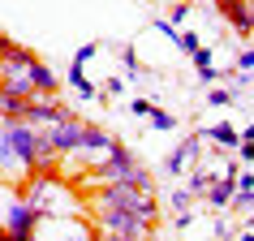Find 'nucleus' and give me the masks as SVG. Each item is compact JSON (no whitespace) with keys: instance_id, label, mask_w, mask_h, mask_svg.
Listing matches in <instances>:
<instances>
[{"instance_id":"f257e3e1","label":"nucleus","mask_w":254,"mask_h":241,"mask_svg":"<svg viewBox=\"0 0 254 241\" xmlns=\"http://www.w3.org/2000/svg\"><path fill=\"white\" fill-rule=\"evenodd\" d=\"M43 211L22 194V185H0V224H4V237L13 241H30L39 233Z\"/></svg>"},{"instance_id":"f03ea898","label":"nucleus","mask_w":254,"mask_h":241,"mask_svg":"<svg viewBox=\"0 0 254 241\" xmlns=\"http://www.w3.org/2000/svg\"><path fill=\"white\" fill-rule=\"evenodd\" d=\"M95 220V228L99 233H112V237H147L151 224L142 220V215L125 211V207H95V211H86Z\"/></svg>"},{"instance_id":"7ed1b4c3","label":"nucleus","mask_w":254,"mask_h":241,"mask_svg":"<svg viewBox=\"0 0 254 241\" xmlns=\"http://www.w3.org/2000/svg\"><path fill=\"white\" fill-rule=\"evenodd\" d=\"M43 134H48V142L56 147V155H73V151L82 147V134H86V120L69 112L65 120H56V125H48Z\"/></svg>"},{"instance_id":"20e7f679","label":"nucleus","mask_w":254,"mask_h":241,"mask_svg":"<svg viewBox=\"0 0 254 241\" xmlns=\"http://www.w3.org/2000/svg\"><path fill=\"white\" fill-rule=\"evenodd\" d=\"M112 142H117V138L108 134V129H99V125H86V134H82V147L73 151V160H82L86 168H95V164H104V160H108Z\"/></svg>"},{"instance_id":"39448f33","label":"nucleus","mask_w":254,"mask_h":241,"mask_svg":"<svg viewBox=\"0 0 254 241\" xmlns=\"http://www.w3.org/2000/svg\"><path fill=\"white\" fill-rule=\"evenodd\" d=\"M69 108L56 99V95H30L26 104V120L30 125H39V129H48V125H56V120H65Z\"/></svg>"},{"instance_id":"423d86ee","label":"nucleus","mask_w":254,"mask_h":241,"mask_svg":"<svg viewBox=\"0 0 254 241\" xmlns=\"http://www.w3.org/2000/svg\"><path fill=\"white\" fill-rule=\"evenodd\" d=\"M194 160H202V134H198V129H194V134H190L186 142H181V147L164 160V177H181Z\"/></svg>"},{"instance_id":"0eeeda50","label":"nucleus","mask_w":254,"mask_h":241,"mask_svg":"<svg viewBox=\"0 0 254 241\" xmlns=\"http://www.w3.org/2000/svg\"><path fill=\"white\" fill-rule=\"evenodd\" d=\"M220 17L233 26V35H237V39L254 35V30H250V0H228L224 9H220Z\"/></svg>"},{"instance_id":"6e6552de","label":"nucleus","mask_w":254,"mask_h":241,"mask_svg":"<svg viewBox=\"0 0 254 241\" xmlns=\"http://www.w3.org/2000/svg\"><path fill=\"white\" fill-rule=\"evenodd\" d=\"M198 134H202V138H211L220 151H237V142H241V134L228 125V120H220V125H198Z\"/></svg>"},{"instance_id":"1a4fd4ad","label":"nucleus","mask_w":254,"mask_h":241,"mask_svg":"<svg viewBox=\"0 0 254 241\" xmlns=\"http://www.w3.org/2000/svg\"><path fill=\"white\" fill-rule=\"evenodd\" d=\"M30 82H35V95H56V91H61L56 69H52V65H43L39 56H35V65H30Z\"/></svg>"},{"instance_id":"9d476101","label":"nucleus","mask_w":254,"mask_h":241,"mask_svg":"<svg viewBox=\"0 0 254 241\" xmlns=\"http://www.w3.org/2000/svg\"><path fill=\"white\" fill-rule=\"evenodd\" d=\"M220 173H224V168H220ZM220 173H207V168H194V173H190V194H194V198H207V189H211V181H215V177H220Z\"/></svg>"},{"instance_id":"9b49d317","label":"nucleus","mask_w":254,"mask_h":241,"mask_svg":"<svg viewBox=\"0 0 254 241\" xmlns=\"http://www.w3.org/2000/svg\"><path fill=\"white\" fill-rule=\"evenodd\" d=\"M151 129H160V134H173V129H177V117H173V112H164V108H151Z\"/></svg>"},{"instance_id":"f8f14e48","label":"nucleus","mask_w":254,"mask_h":241,"mask_svg":"<svg viewBox=\"0 0 254 241\" xmlns=\"http://www.w3.org/2000/svg\"><path fill=\"white\" fill-rule=\"evenodd\" d=\"M233 99H237V95L228 91V86H211V91H207V108H228Z\"/></svg>"},{"instance_id":"ddd939ff","label":"nucleus","mask_w":254,"mask_h":241,"mask_svg":"<svg viewBox=\"0 0 254 241\" xmlns=\"http://www.w3.org/2000/svg\"><path fill=\"white\" fill-rule=\"evenodd\" d=\"M198 43H202V39H198V30H177V48H181V52H186V56L194 52Z\"/></svg>"},{"instance_id":"4468645a","label":"nucleus","mask_w":254,"mask_h":241,"mask_svg":"<svg viewBox=\"0 0 254 241\" xmlns=\"http://www.w3.org/2000/svg\"><path fill=\"white\" fill-rule=\"evenodd\" d=\"M26 104H30V99H22V95H9V104H4V117H9V120L26 117Z\"/></svg>"},{"instance_id":"2eb2a0df","label":"nucleus","mask_w":254,"mask_h":241,"mask_svg":"<svg viewBox=\"0 0 254 241\" xmlns=\"http://www.w3.org/2000/svg\"><path fill=\"white\" fill-rule=\"evenodd\" d=\"M190 60H194V69H207V65H215V56H211V48H207V43H198V48L190 52Z\"/></svg>"},{"instance_id":"dca6fc26","label":"nucleus","mask_w":254,"mask_h":241,"mask_svg":"<svg viewBox=\"0 0 254 241\" xmlns=\"http://www.w3.org/2000/svg\"><path fill=\"white\" fill-rule=\"evenodd\" d=\"M186 17H190V0H177L173 9H168V22H173V26H181Z\"/></svg>"},{"instance_id":"f3484780","label":"nucleus","mask_w":254,"mask_h":241,"mask_svg":"<svg viewBox=\"0 0 254 241\" xmlns=\"http://www.w3.org/2000/svg\"><path fill=\"white\" fill-rule=\"evenodd\" d=\"M151 108H155V104H151L147 95H138V99H129V112H134V117H142V120L151 117Z\"/></svg>"},{"instance_id":"a211bd4d","label":"nucleus","mask_w":254,"mask_h":241,"mask_svg":"<svg viewBox=\"0 0 254 241\" xmlns=\"http://www.w3.org/2000/svg\"><path fill=\"white\" fill-rule=\"evenodd\" d=\"M224 78V69H215V65H207V69H198V82L202 86H215V82Z\"/></svg>"},{"instance_id":"6ab92c4d","label":"nucleus","mask_w":254,"mask_h":241,"mask_svg":"<svg viewBox=\"0 0 254 241\" xmlns=\"http://www.w3.org/2000/svg\"><path fill=\"white\" fill-rule=\"evenodd\" d=\"M190 202H194V194H190V189H173L168 207H173V211H181V207H190Z\"/></svg>"},{"instance_id":"aec40b11","label":"nucleus","mask_w":254,"mask_h":241,"mask_svg":"<svg viewBox=\"0 0 254 241\" xmlns=\"http://www.w3.org/2000/svg\"><path fill=\"white\" fill-rule=\"evenodd\" d=\"M237 160H241V164L254 160V138H241V142H237Z\"/></svg>"},{"instance_id":"412c9836","label":"nucleus","mask_w":254,"mask_h":241,"mask_svg":"<svg viewBox=\"0 0 254 241\" xmlns=\"http://www.w3.org/2000/svg\"><path fill=\"white\" fill-rule=\"evenodd\" d=\"M95 52H99V43H82L78 52H73V60H78V65H86V60H91Z\"/></svg>"},{"instance_id":"4be33fe9","label":"nucleus","mask_w":254,"mask_h":241,"mask_svg":"<svg viewBox=\"0 0 254 241\" xmlns=\"http://www.w3.org/2000/svg\"><path fill=\"white\" fill-rule=\"evenodd\" d=\"M173 224H177V228H190V224H194V211H190V207H181V211H173Z\"/></svg>"},{"instance_id":"5701e85b","label":"nucleus","mask_w":254,"mask_h":241,"mask_svg":"<svg viewBox=\"0 0 254 241\" xmlns=\"http://www.w3.org/2000/svg\"><path fill=\"white\" fill-rule=\"evenodd\" d=\"M237 69L241 73H254V48H246V52L237 56Z\"/></svg>"},{"instance_id":"b1692460","label":"nucleus","mask_w":254,"mask_h":241,"mask_svg":"<svg viewBox=\"0 0 254 241\" xmlns=\"http://www.w3.org/2000/svg\"><path fill=\"white\" fill-rule=\"evenodd\" d=\"M155 35H164V39H177V26L168 22V17H160V22H155Z\"/></svg>"},{"instance_id":"393cba45","label":"nucleus","mask_w":254,"mask_h":241,"mask_svg":"<svg viewBox=\"0 0 254 241\" xmlns=\"http://www.w3.org/2000/svg\"><path fill=\"white\" fill-rule=\"evenodd\" d=\"M69 82H73V86H82V82H86V65H78V60H73V65H69Z\"/></svg>"},{"instance_id":"a878e982","label":"nucleus","mask_w":254,"mask_h":241,"mask_svg":"<svg viewBox=\"0 0 254 241\" xmlns=\"http://www.w3.org/2000/svg\"><path fill=\"white\" fill-rule=\"evenodd\" d=\"M99 91H104V95H121V91H125V78H108Z\"/></svg>"},{"instance_id":"bb28decb","label":"nucleus","mask_w":254,"mask_h":241,"mask_svg":"<svg viewBox=\"0 0 254 241\" xmlns=\"http://www.w3.org/2000/svg\"><path fill=\"white\" fill-rule=\"evenodd\" d=\"M4 104H9V91L0 86V120H4Z\"/></svg>"},{"instance_id":"cd10ccee","label":"nucleus","mask_w":254,"mask_h":241,"mask_svg":"<svg viewBox=\"0 0 254 241\" xmlns=\"http://www.w3.org/2000/svg\"><path fill=\"white\" fill-rule=\"evenodd\" d=\"M246 237H254V220H250V224H246Z\"/></svg>"},{"instance_id":"c85d7f7f","label":"nucleus","mask_w":254,"mask_h":241,"mask_svg":"<svg viewBox=\"0 0 254 241\" xmlns=\"http://www.w3.org/2000/svg\"><path fill=\"white\" fill-rule=\"evenodd\" d=\"M250 30H254V0H250Z\"/></svg>"},{"instance_id":"c756f323","label":"nucleus","mask_w":254,"mask_h":241,"mask_svg":"<svg viewBox=\"0 0 254 241\" xmlns=\"http://www.w3.org/2000/svg\"><path fill=\"white\" fill-rule=\"evenodd\" d=\"M211 4H215V9H224V4H228V0H211Z\"/></svg>"}]
</instances>
